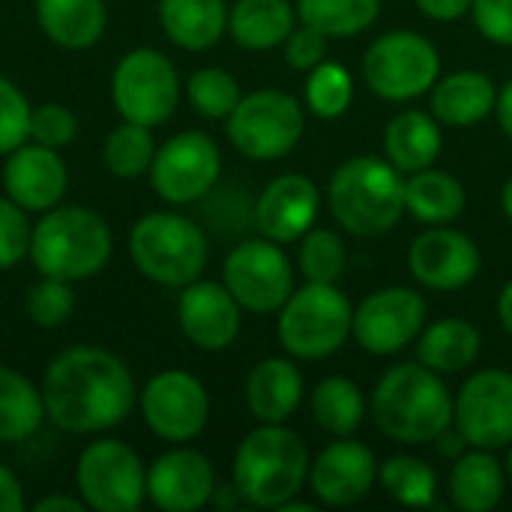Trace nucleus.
<instances>
[{
  "instance_id": "f257e3e1",
  "label": "nucleus",
  "mask_w": 512,
  "mask_h": 512,
  "mask_svg": "<svg viewBox=\"0 0 512 512\" xmlns=\"http://www.w3.org/2000/svg\"><path fill=\"white\" fill-rule=\"evenodd\" d=\"M48 420L72 435L120 426L135 408V381L126 363L96 345H78L54 357L42 378Z\"/></svg>"
},
{
  "instance_id": "f03ea898",
  "label": "nucleus",
  "mask_w": 512,
  "mask_h": 512,
  "mask_svg": "<svg viewBox=\"0 0 512 512\" xmlns=\"http://www.w3.org/2000/svg\"><path fill=\"white\" fill-rule=\"evenodd\" d=\"M453 396L444 378L417 363H399L378 381L372 393L375 426L399 444H432L453 426Z\"/></svg>"
},
{
  "instance_id": "7ed1b4c3",
  "label": "nucleus",
  "mask_w": 512,
  "mask_h": 512,
  "mask_svg": "<svg viewBox=\"0 0 512 512\" xmlns=\"http://www.w3.org/2000/svg\"><path fill=\"white\" fill-rule=\"evenodd\" d=\"M309 450L282 423H261L234 453V486L243 501L261 510H282L309 480Z\"/></svg>"
},
{
  "instance_id": "20e7f679",
  "label": "nucleus",
  "mask_w": 512,
  "mask_h": 512,
  "mask_svg": "<svg viewBox=\"0 0 512 512\" xmlns=\"http://www.w3.org/2000/svg\"><path fill=\"white\" fill-rule=\"evenodd\" d=\"M330 210L354 237H381L393 231L405 210V177L390 159L354 156L330 177Z\"/></svg>"
},
{
  "instance_id": "39448f33",
  "label": "nucleus",
  "mask_w": 512,
  "mask_h": 512,
  "mask_svg": "<svg viewBox=\"0 0 512 512\" xmlns=\"http://www.w3.org/2000/svg\"><path fill=\"white\" fill-rule=\"evenodd\" d=\"M30 258L42 276L81 282L111 258V228L87 207H51L33 225Z\"/></svg>"
},
{
  "instance_id": "423d86ee",
  "label": "nucleus",
  "mask_w": 512,
  "mask_h": 512,
  "mask_svg": "<svg viewBox=\"0 0 512 512\" xmlns=\"http://www.w3.org/2000/svg\"><path fill=\"white\" fill-rule=\"evenodd\" d=\"M129 255L141 276L165 288H186L207 267L204 231L180 213H147L129 234Z\"/></svg>"
},
{
  "instance_id": "0eeeda50",
  "label": "nucleus",
  "mask_w": 512,
  "mask_h": 512,
  "mask_svg": "<svg viewBox=\"0 0 512 512\" xmlns=\"http://www.w3.org/2000/svg\"><path fill=\"white\" fill-rule=\"evenodd\" d=\"M354 327L348 297L330 282H306L279 309V342L297 360L336 354Z\"/></svg>"
},
{
  "instance_id": "6e6552de",
  "label": "nucleus",
  "mask_w": 512,
  "mask_h": 512,
  "mask_svg": "<svg viewBox=\"0 0 512 512\" xmlns=\"http://www.w3.org/2000/svg\"><path fill=\"white\" fill-rule=\"evenodd\" d=\"M363 78L375 96L387 102H411L429 93L441 78V54L426 36L393 30L369 45Z\"/></svg>"
},
{
  "instance_id": "1a4fd4ad",
  "label": "nucleus",
  "mask_w": 512,
  "mask_h": 512,
  "mask_svg": "<svg viewBox=\"0 0 512 512\" xmlns=\"http://www.w3.org/2000/svg\"><path fill=\"white\" fill-rule=\"evenodd\" d=\"M306 129L300 102L285 90H255L237 102L228 117L231 144L255 162H273L288 156Z\"/></svg>"
},
{
  "instance_id": "9d476101",
  "label": "nucleus",
  "mask_w": 512,
  "mask_h": 512,
  "mask_svg": "<svg viewBox=\"0 0 512 512\" xmlns=\"http://www.w3.org/2000/svg\"><path fill=\"white\" fill-rule=\"evenodd\" d=\"M81 501L99 512H135L147 498V471L132 447L105 438L81 450L75 468Z\"/></svg>"
},
{
  "instance_id": "9b49d317",
  "label": "nucleus",
  "mask_w": 512,
  "mask_h": 512,
  "mask_svg": "<svg viewBox=\"0 0 512 512\" xmlns=\"http://www.w3.org/2000/svg\"><path fill=\"white\" fill-rule=\"evenodd\" d=\"M111 99L129 123L150 129L165 123L180 102V78L174 63L156 48L129 51L114 69Z\"/></svg>"
},
{
  "instance_id": "f8f14e48",
  "label": "nucleus",
  "mask_w": 512,
  "mask_h": 512,
  "mask_svg": "<svg viewBox=\"0 0 512 512\" xmlns=\"http://www.w3.org/2000/svg\"><path fill=\"white\" fill-rule=\"evenodd\" d=\"M225 288L243 309L270 315L294 294V267L279 243L267 237L246 240L225 258Z\"/></svg>"
},
{
  "instance_id": "ddd939ff",
  "label": "nucleus",
  "mask_w": 512,
  "mask_h": 512,
  "mask_svg": "<svg viewBox=\"0 0 512 512\" xmlns=\"http://www.w3.org/2000/svg\"><path fill=\"white\" fill-rule=\"evenodd\" d=\"M222 153L207 132H177L168 138L150 165V183L168 204L201 201L219 180Z\"/></svg>"
},
{
  "instance_id": "4468645a",
  "label": "nucleus",
  "mask_w": 512,
  "mask_h": 512,
  "mask_svg": "<svg viewBox=\"0 0 512 512\" xmlns=\"http://www.w3.org/2000/svg\"><path fill=\"white\" fill-rule=\"evenodd\" d=\"M426 327V300L405 285L381 288L354 309L351 336L375 357H390L417 342Z\"/></svg>"
},
{
  "instance_id": "2eb2a0df",
  "label": "nucleus",
  "mask_w": 512,
  "mask_h": 512,
  "mask_svg": "<svg viewBox=\"0 0 512 512\" xmlns=\"http://www.w3.org/2000/svg\"><path fill=\"white\" fill-rule=\"evenodd\" d=\"M141 414L153 435L171 444H186L204 432L210 417V396L195 375L168 369L147 381L141 393Z\"/></svg>"
},
{
  "instance_id": "dca6fc26",
  "label": "nucleus",
  "mask_w": 512,
  "mask_h": 512,
  "mask_svg": "<svg viewBox=\"0 0 512 512\" xmlns=\"http://www.w3.org/2000/svg\"><path fill=\"white\" fill-rule=\"evenodd\" d=\"M453 426L471 447L501 450L512 444V375L483 369L465 381L453 402Z\"/></svg>"
},
{
  "instance_id": "f3484780",
  "label": "nucleus",
  "mask_w": 512,
  "mask_h": 512,
  "mask_svg": "<svg viewBox=\"0 0 512 512\" xmlns=\"http://www.w3.org/2000/svg\"><path fill=\"white\" fill-rule=\"evenodd\" d=\"M480 267V246L456 228L435 225L423 231L408 249L411 276L432 291H459L480 276Z\"/></svg>"
},
{
  "instance_id": "a211bd4d",
  "label": "nucleus",
  "mask_w": 512,
  "mask_h": 512,
  "mask_svg": "<svg viewBox=\"0 0 512 512\" xmlns=\"http://www.w3.org/2000/svg\"><path fill=\"white\" fill-rule=\"evenodd\" d=\"M375 480V453L360 441L339 438L309 462V486L327 507H351L363 501Z\"/></svg>"
},
{
  "instance_id": "6ab92c4d",
  "label": "nucleus",
  "mask_w": 512,
  "mask_h": 512,
  "mask_svg": "<svg viewBox=\"0 0 512 512\" xmlns=\"http://www.w3.org/2000/svg\"><path fill=\"white\" fill-rule=\"evenodd\" d=\"M216 492V474L198 450H168L147 468V498L165 512H195Z\"/></svg>"
},
{
  "instance_id": "aec40b11",
  "label": "nucleus",
  "mask_w": 512,
  "mask_h": 512,
  "mask_svg": "<svg viewBox=\"0 0 512 512\" xmlns=\"http://www.w3.org/2000/svg\"><path fill=\"white\" fill-rule=\"evenodd\" d=\"M240 303L219 282H189L177 300L180 330L201 351H225L240 333Z\"/></svg>"
},
{
  "instance_id": "412c9836",
  "label": "nucleus",
  "mask_w": 512,
  "mask_h": 512,
  "mask_svg": "<svg viewBox=\"0 0 512 512\" xmlns=\"http://www.w3.org/2000/svg\"><path fill=\"white\" fill-rule=\"evenodd\" d=\"M321 192L306 174H282L255 201V225L273 243H294L315 228Z\"/></svg>"
},
{
  "instance_id": "4be33fe9",
  "label": "nucleus",
  "mask_w": 512,
  "mask_h": 512,
  "mask_svg": "<svg viewBox=\"0 0 512 512\" xmlns=\"http://www.w3.org/2000/svg\"><path fill=\"white\" fill-rule=\"evenodd\" d=\"M3 186L18 207L45 213L63 201L69 186V171L66 162L54 153V147L33 141L9 153L3 168Z\"/></svg>"
},
{
  "instance_id": "5701e85b",
  "label": "nucleus",
  "mask_w": 512,
  "mask_h": 512,
  "mask_svg": "<svg viewBox=\"0 0 512 512\" xmlns=\"http://www.w3.org/2000/svg\"><path fill=\"white\" fill-rule=\"evenodd\" d=\"M498 102V90L486 72L462 69L435 81L432 87V114L441 126H477L483 123Z\"/></svg>"
},
{
  "instance_id": "b1692460",
  "label": "nucleus",
  "mask_w": 512,
  "mask_h": 512,
  "mask_svg": "<svg viewBox=\"0 0 512 512\" xmlns=\"http://www.w3.org/2000/svg\"><path fill=\"white\" fill-rule=\"evenodd\" d=\"M303 402V375L285 357L261 360L246 378V405L258 423H285Z\"/></svg>"
},
{
  "instance_id": "393cba45",
  "label": "nucleus",
  "mask_w": 512,
  "mask_h": 512,
  "mask_svg": "<svg viewBox=\"0 0 512 512\" xmlns=\"http://www.w3.org/2000/svg\"><path fill=\"white\" fill-rule=\"evenodd\" d=\"M441 147H444V135L438 117L417 108L396 114L384 129V153L402 174L432 168L435 159L441 156Z\"/></svg>"
},
{
  "instance_id": "a878e982",
  "label": "nucleus",
  "mask_w": 512,
  "mask_h": 512,
  "mask_svg": "<svg viewBox=\"0 0 512 512\" xmlns=\"http://www.w3.org/2000/svg\"><path fill=\"white\" fill-rule=\"evenodd\" d=\"M225 0H159V21L168 39L186 51L213 48L228 30Z\"/></svg>"
},
{
  "instance_id": "bb28decb",
  "label": "nucleus",
  "mask_w": 512,
  "mask_h": 512,
  "mask_svg": "<svg viewBox=\"0 0 512 512\" xmlns=\"http://www.w3.org/2000/svg\"><path fill=\"white\" fill-rule=\"evenodd\" d=\"M297 27L291 0H237L228 12V33L249 51H270L285 45Z\"/></svg>"
},
{
  "instance_id": "cd10ccee",
  "label": "nucleus",
  "mask_w": 512,
  "mask_h": 512,
  "mask_svg": "<svg viewBox=\"0 0 512 512\" xmlns=\"http://www.w3.org/2000/svg\"><path fill=\"white\" fill-rule=\"evenodd\" d=\"M42 33L72 51L90 48L105 33V0H36Z\"/></svg>"
},
{
  "instance_id": "c85d7f7f",
  "label": "nucleus",
  "mask_w": 512,
  "mask_h": 512,
  "mask_svg": "<svg viewBox=\"0 0 512 512\" xmlns=\"http://www.w3.org/2000/svg\"><path fill=\"white\" fill-rule=\"evenodd\" d=\"M480 330L465 318H444L417 336V360L438 375H456L480 357Z\"/></svg>"
},
{
  "instance_id": "c756f323",
  "label": "nucleus",
  "mask_w": 512,
  "mask_h": 512,
  "mask_svg": "<svg viewBox=\"0 0 512 512\" xmlns=\"http://www.w3.org/2000/svg\"><path fill=\"white\" fill-rule=\"evenodd\" d=\"M507 489V471L492 456V450L474 447V453H465L456 459L450 474V498L453 507L465 512L495 510Z\"/></svg>"
},
{
  "instance_id": "7c9ffc66",
  "label": "nucleus",
  "mask_w": 512,
  "mask_h": 512,
  "mask_svg": "<svg viewBox=\"0 0 512 512\" xmlns=\"http://www.w3.org/2000/svg\"><path fill=\"white\" fill-rule=\"evenodd\" d=\"M405 210L426 225H450L465 210V186L450 171H414L405 180Z\"/></svg>"
},
{
  "instance_id": "2f4dec72",
  "label": "nucleus",
  "mask_w": 512,
  "mask_h": 512,
  "mask_svg": "<svg viewBox=\"0 0 512 512\" xmlns=\"http://www.w3.org/2000/svg\"><path fill=\"white\" fill-rule=\"evenodd\" d=\"M45 420V399L21 372L0 366V441L18 444L39 432Z\"/></svg>"
},
{
  "instance_id": "473e14b6",
  "label": "nucleus",
  "mask_w": 512,
  "mask_h": 512,
  "mask_svg": "<svg viewBox=\"0 0 512 512\" xmlns=\"http://www.w3.org/2000/svg\"><path fill=\"white\" fill-rule=\"evenodd\" d=\"M312 417L327 435L351 438L363 426L366 396L351 378L330 375L312 390Z\"/></svg>"
},
{
  "instance_id": "72a5a7b5",
  "label": "nucleus",
  "mask_w": 512,
  "mask_h": 512,
  "mask_svg": "<svg viewBox=\"0 0 512 512\" xmlns=\"http://www.w3.org/2000/svg\"><path fill=\"white\" fill-rule=\"evenodd\" d=\"M381 0H297V15L327 39L357 36L375 24Z\"/></svg>"
},
{
  "instance_id": "f704fd0d",
  "label": "nucleus",
  "mask_w": 512,
  "mask_h": 512,
  "mask_svg": "<svg viewBox=\"0 0 512 512\" xmlns=\"http://www.w3.org/2000/svg\"><path fill=\"white\" fill-rule=\"evenodd\" d=\"M384 492L405 507H432L438 495V474L417 456H390L378 468Z\"/></svg>"
},
{
  "instance_id": "c9c22d12",
  "label": "nucleus",
  "mask_w": 512,
  "mask_h": 512,
  "mask_svg": "<svg viewBox=\"0 0 512 512\" xmlns=\"http://www.w3.org/2000/svg\"><path fill=\"white\" fill-rule=\"evenodd\" d=\"M153 156H156V144L150 126L141 123H129V120L120 123L105 141V165L114 177L123 180H135L144 171H150Z\"/></svg>"
},
{
  "instance_id": "e433bc0d",
  "label": "nucleus",
  "mask_w": 512,
  "mask_h": 512,
  "mask_svg": "<svg viewBox=\"0 0 512 512\" xmlns=\"http://www.w3.org/2000/svg\"><path fill=\"white\" fill-rule=\"evenodd\" d=\"M354 99V78L339 63H318L306 81V105L321 120H336L351 108Z\"/></svg>"
},
{
  "instance_id": "4c0bfd02",
  "label": "nucleus",
  "mask_w": 512,
  "mask_h": 512,
  "mask_svg": "<svg viewBox=\"0 0 512 512\" xmlns=\"http://www.w3.org/2000/svg\"><path fill=\"white\" fill-rule=\"evenodd\" d=\"M300 240V273L306 276V282L336 285L348 264L342 237L330 228H309Z\"/></svg>"
},
{
  "instance_id": "58836bf2",
  "label": "nucleus",
  "mask_w": 512,
  "mask_h": 512,
  "mask_svg": "<svg viewBox=\"0 0 512 512\" xmlns=\"http://www.w3.org/2000/svg\"><path fill=\"white\" fill-rule=\"evenodd\" d=\"M186 90H189L192 108L198 114L210 117V120H222V117L228 120L231 111L237 108V102L243 99L237 78L228 69H219V66H207V69L192 72Z\"/></svg>"
},
{
  "instance_id": "ea45409f",
  "label": "nucleus",
  "mask_w": 512,
  "mask_h": 512,
  "mask_svg": "<svg viewBox=\"0 0 512 512\" xmlns=\"http://www.w3.org/2000/svg\"><path fill=\"white\" fill-rule=\"evenodd\" d=\"M72 282L63 279H51L42 276V282H36L27 294V315L33 324L39 327H60L72 309H75V297H72Z\"/></svg>"
},
{
  "instance_id": "a19ab883",
  "label": "nucleus",
  "mask_w": 512,
  "mask_h": 512,
  "mask_svg": "<svg viewBox=\"0 0 512 512\" xmlns=\"http://www.w3.org/2000/svg\"><path fill=\"white\" fill-rule=\"evenodd\" d=\"M30 111L27 96L0 75V153H12L30 138Z\"/></svg>"
},
{
  "instance_id": "79ce46f5",
  "label": "nucleus",
  "mask_w": 512,
  "mask_h": 512,
  "mask_svg": "<svg viewBox=\"0 0 512 512\" xmlns=\"http://www.w3.org/2000/svg\"><path fill=\"white\" fill-rule=\"evenodd\" d=\"M24 213L12 198H0V270L15 267L30 252L33 228Z\"/></svg>"
},
{
  "instance_id": "37998d69",
  "label": "nucleus",
  "mask_w": 512,
  "mask_h": 512,
  "mask_svg": "<svg viewBox=\"0 0 512 512\" xmlns=\"http://www.w3.org/2000/svg\"><path fill=\"white\" fill-rule=\"evenodd\" d=\"M75 132H78V123L66 105L48 102V105L30 111V138L36 144L57 150V147H66L69 141H75Z\"/></svg>"
},
{
  "instance_id": "c03bdc74",
  "label": "nucleus",
  "mask_w": 512,
  "mask_h": 512,
  "mask_svg": "<svg viewBox=\"0 0 512 512\" xmlns=\"http://www.w3.org/2000/svg\"><path fill=\"white\" fill-rule=\"evenodd\" d=\"M324 54H327V36L312 24L294 27L291 36L285 39V60L291 69L312 72L318 63H324Z\"/></svg>"
},
{
  "instance_id": "a18cd8bd",
  "label": "nucleus",
  "mask_w": 512,
  "mask_h": 512,
  "mask_svg": "<svg viewBox=\"0 0 512 512\" xmlns=\"http://www.w3.org/2000/svg\"><path fill=\"white\" fill-rule=\"evenodd\" d=\"M471 15L489 42L512 45V0H471Z\"/></svg>"
},
{
  "instance_id": "49530a36",
  "label": "nucleus",
  "mask_w": 512,
  "mask_h": 512,
  "mask_svg": "<svg viewBox=\"0 0 512 512\" xmlns=\"http://www.w3.org/2000/svg\"><path fill=\"white\" fill-rule=\"evenodd\" d=\"M435 21H456L471 12V0H414Z\"/></svg>"
},
{
  "instance_id": "de8ad7c7",
  "label": "nucleus",
  "mask_w": 512,
  "mask_h": 512,
  "mask_svg": "<svg viewBox=\"0 0 512 512\" xmlns=\"http://www.w3.org/2000/svg\"><path fill=\"white\" fill-rule=\"evenodd\" d=\"M24 510V492H21V483L18 477L0 465V512H18Z\"/></svg>"
},
{
  "instance_id": "09e8293b",
  "label": "nucleus",
  "mask_w": 512,
  "mask_h": 512,
  "mask_svg": "<svg viewBox=\"0 0 512 512\" xmlns=\"http://www.w3.org/2000/svg\"><path fill=\"white\" fill-rule=\"evenodd\" d=\"M435 444H438V453L444 456V459H459V456H465V447H471L468 444V438L456 429V426H450V429H444L438 438H435Z\"/></svg>"
},
{
  "instance_id": "8fccbe9b",
  "label": "nucleus",
  "mask_w": 512,
  "mask_h": 512,
  "mask_svg": "<svg viewBox=\"0 0 512 512\" xmlns=\"http://www.w3.org/2000/svg\"><path fill=\"white\" fill-rule=\"evenodd\" d=\"M495 114H498V123H501L504 135H507V138L512 141V81H507V84L498 90Z\"/></svg>"
},
{
  "instance_id": "3c124183",
  "label": "nucleus",
  "mask_w": 512,
  "mask_h": 512,
  "mask_svg": "<svg viewBox=\"0 0 512 512\" xmlns=\"http://www.w3.org/2000/svg\"><path fill=\"white\" fill-rule=\"evenodd\" d=\"M54 510L84 512L87 510V504H84V501H75V498H69V495H54V498H42V501H36V504H33V512H54Z\"/></svg>"
},
{
  "instance_id": "603ef678",
  "label": "nucleus",
  "mask_w": 512,
  "mask_h": 512,
  "mask_svg": "<svg viewBox=\"0 0 512 512\" xmlns=\"http://www.w3.org/2000/svg\"><path fill=\"white\" fill-rule=\"evenodd\" d=\"M498 318H501L504 330L512 336V279L504 285V291L498 297Z\"/></svg>"
},
{
  "instance_id": "864d4df0",
  "label": "nucleus",
  "mask_w": 512,
  "mask_h": 512,
  "mask_svg": "<svg viewBox=\"0 0 512 512\" xmlns=\"http://www.w3.org/2000/svg\"><path fill=\"white\" fill-rule=\"evenodd\" d=\"M501 207H504V213H507V219L512 222V177L504 183V192H501Z\"/></svg>"
},
{
  "instance_id": "5fc2aeb1",
  "label": "nucleus",
  "mask_w": 512,
  "mask_h": 512,
  "mask_svg": "<svg viewBox=\"0 0 512 512\" xmlns=\"http://www.w3.org/2000/svg\"><path fill=\"white\" fill-rule=\"evenodd\" d=\"M312 510H315V504H303V501H297V498H294V501H288V504H285L279 512H312Z\"/></svg>"
},
{
  "instance_id": "6e6d98bb",
  "label": "nucleus",
  "mask_w": 512,
  "mask_h": 512,
  "mask_svg": "<svg viewBox=\"0 0 512 512\" xmlns=\"http://www.w3.org/2000/svg\"><path fill=\"white\" fill-rule=\"evenodd\" d=\"M507 474L512 477V450H510V459H507Z\"/></svg>"
}]
</instances>
